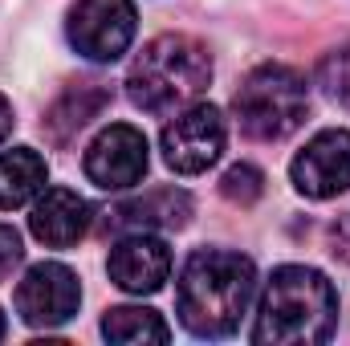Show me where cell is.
I'll return each mask as SVG.
<instances>
[{
  "label": "cell",
  "instance_id": "6da1fadb",
  "mask_svg": "<svg viewBox=\"0 0 350 346\" xmlns=\"http://www.w3.org/2000/svg\"><path fill=\"white\" fill-rule=\"evenodd\" d=\"M253 289H257V269L249 257L228 249H200L179 273L175 289L179 322L196 338H228L249 314Z\"/></svg>",
  "mask_w": 350,
  "mask_h": 346
},
{
  "label": "cell",
  "instance_id": "7a4b0ae2",
  "mask_svg": "<svg viewBox=\"0 0 350 346\" xmlns=\"http://www.w3.org/2000/svg\"><path fill=\"white\" fill-rule=\"evenodd\" d=\"M338 322V293L326 273L310 265L273 269L261 297V314L253 326V343L261 346H314L326 343Z\"/></svg>",
  "mask_w": 350,
  "mask_h": 346
},
{
  "label": "cell",
  "instance_id": "3957f363",
  "mask_svg": "<svg viewBox=\"0 0 350 346\" xmlns=\"http://www.w3.org/2000/svg\"><path fill=\"white\" fill-rule=\"evenodd\" d=\"M212 82V57L196 37L163 33L143 45L126 74V94L147 114H167L175 106H187Z\"/></svg>",
  "mask_w": 350,
  "mask_h": 346
},
{
  "label": "cell",
  "instance_id": "277c9868",
  "mask_svg": "<svg viewBox=\"0 0 350 346\" xmlns=\"http://www.w3.org/2000/svg\"><path fill=\"white\" fill-rule=\"evenodd\" d=\"M232 110H237V122L249 139L277 143L306 122L310 90H306V78L297 70L269 62V66H257L241 82L237 98H232Z\"/></svg>",
  "mask_w": 350,
  "mask_h": 346
},
{
  "label": "cell",
  "instance_id": "5b68a950",
  "mask_svg": "<svg viewBox=\"0 0 350 346\" xmlns=\"http://www.w3.org/2000/svg\"><path fill=\"white\" fill-rule=\"evenodd\" d=\"M135 4L131 0H78L70 8L66 33L70 45L90 62H118L135 41Z\"/></svg>",
  "mask_w": 350,
  "mask_h": 346
},
{
  "label": "cell",
  "instance_id": "8992f818",
  "mask_svg": "<svg viewBox=\"0 0 350 346\" xmlns=\"http://www.w3.org/2000/svg\"><path fill=\"white\" fill-rule=\"evenodd\" d=\"M78 306H82L78 273L57 261L33 265L16 285V314L25 326H37V330H53V326L70 322L78 314Z\"/></svg>",
  "mask_w": 350,
  "mask_h": 346
},
{
  "label": "cell",
  "instance_id": "52a82bcc",
  "mask_svg": "<svg viewBox=\"0 0 350 346\" xmlns=\"http://www.w3.org/2000/svg\"><path fill=\"white\" fill-rule=\"evenodd\" d=\"M224 151V118L216 106H191L163 127V163L179 175L208 172Z\"/></svg>",
  "mask_w": 350,
  "mask_h": 346
},
{
  "label": "cell",
  "instance_id": "ba28073f",
  "mask_svg": "<svg viewBox=\"0 0 350 346\" xmlns=\"http://www.w3.org/2000/svg\"><path fill=\"white\" fill-rule=\"evenodd\" d=\"M147 139L143 131L126 127V122H114L106 127L86 151V175L102 187V191H122V187H135L143 175H147Z\"/></svg>",
  "mask_w": 350,
  "mask_h": 346
},
{
  "label": "cell",
  "instance_id": "9c48e42d",
  "mask_svg": "<svg viewBox=\"0 0 350 346\" xmlns=\"http://www.w3.org/2000/svg\"><path fill=\"white\" fill-rule=\"evenodd\" d=\"M293 187L306 200H330L350 187V131H322L293 159Z\"/></svg>",
  "mask_w": 350,
  "mask_h": 346
},
{
  "label": "cell",
  "instance_id": "30bf717a",
  "mask_svg": "<svg viewBox=\"0 0 350 346\" xmlns=\"http://www.w3.org/2000/svg\"><path fill=\"white\" fill-rule=\"evenodd\" d=\"M106 269L118 289L143 297V293L163 289V281L172 277V249H167V241H159L151 232H131L110 249Z\"/></svg>",
  "mask_w": 350,
  "mask_h": 346
},
{
  "label": "cell",
  "instance_id": "8fae6325",
  "mask_svg": "<svg viewBox=\"0 0 350 346\" xmlns=\"http://www.w3.org/2000/svg\"><path fill=\"white\" fill-rule=\"evenodd\" d=\"M191 220V196L179 187H151L110 208L106 228L114 232H151V228H183Z\"/></svg>",
  "mask_w": 350,
  "mask_h": 346
},
{
  "label": "cell",
  "instance_id": "7c38bea8",
  "mask_svg": "<svg viewBox=\"0 0 350 346\" xmlns=\"http://www.w3.org/2000/svg\"><path fill=\"white\" fill-rule=\"evenodd\" d=\"M29 228L49 249H70L90 232V204L70 187H49L29 216Z\"/></svg>",
  "mask_w": 350,
  "mask_h": 346
},
{
  "label": "cell",
  "instance_id": "4fadbf2b",
  "mask_svg": "<svg viewBox=\"0 0 350 346\" xmlns=\"http://www.w3.org/2000/svg\"><path fill=\"white\" fill-rule=\"evenodd\" d=\"M110 106V90L98 86V82H74V86L66 90L49 110H45V118H41V131H45V139L49 143H57V147H66L82 127H90L102 110Z\"/></svg>",
  "mask_w": 350,
  "mask_h": 346
},
{
  "label": "cell",
  "instance_id": "5bb4252c",
  "mask_svg": "<svg viewBox=\"0 0 350 346\" xmlns=\"http://www.w3.org/2000/svg\"><path fill=\"white\" fill-rule=\"evenodd\" d=\"M45 159L29 147L0 155V208H21L45 187Z\"/></svg>",
  "mask_w": 350,
  "mask_h": 346
},
{
  "label": "cell",
  "instance_id": "9a60e30c",
  "mask_svg": "<svg viewBox=\"0 0 350 346\" xmlns=\"http://www.w3.org/2000/svg\"><path fill=\"white\" fill-rule=\"evenodd\" d=\"M102 334H106L110 343H122V346L167 343V338H172L167 322H163L155 310H143V306H118V310H106V318H102Z\"/></svg>",
  "mask_w": 350,
  "mask_h": 346
},
{
  "label": "cell",
  "instance_id": "2e32d148",
  "mask_svg": "<svg viewBox=\"0 0 350 346\" xmlns=\"http://www.w3.org/2000/svg\"><path fill=\"white\" fill-rule=\"evenodd\" d=\"M220 191H224V200H232V204H241V208H249V204H257L265 191V175L253 168V163H237V168H228L224 179H220Z\"/></svg>",
  "mask_w": 350,
  "mask_h": 346
},
{
  "label": "cell",
  "instance_id": "e0dca14e",
  "mask_svg": "<svg viewBox=\"0 0 350 346\" xmlns=\"http://www.w3.org/2000/svg\"><path fill=\"white\" fill-rule=\"evenodd\" d=\"M318 82H322V90H326L338 106L350 110V45L326 53V62L318 66Z\"/></svg>",
  "mask_w": 350,
  "mask_h": 346
},
{
  "label": "cell",
  "instance_id": "ac0fdd59",
  "mask_svg": "<svg viewBox=\"0 0 350 346\" xmlns=\"http://www.w3.org/2000/svg\"><path fill=\"white\" fill-rule=\"evenodd\" d=\"M25 257V245H21V232L12 228V224H0V281L21 265Z\"/></svg>",
  "mask_w": 350,
  "mask_h": 346
},
{
  "label": "cell",
  "instance_id": "d6986e66",
  "mask_svg": "<svg viewBox=\"0 0 350 346\" xmlns=\"http://www.w3.org/2000/svg\"><path fill=\"white\" fill-rule=\"evenodd\" d=\"M330 241H334V253H338V257H350V212L334 220V228H330Z\"/></svg>",
  "mask_w": 350,
  "mask_h": 346
},
{
  "label": "cell",
  "instance_id": "ffe728a7",
  "mask_svg": "<svg viewBox=\"0 0 350 346\" xmlns=\"http://www.w3.org/2000/svg\"><path fill=\"white\" fill-rule=\"evenodd\" d=\"M8 131H12V106H8V98L0 94V143L8 139Z\"/></svg>",
  "mask_w": 350,
  "mask_h": 346
},
{
  "label": "cell",
  "instance_id": "44dd1931",
  "mask_svg": "<svg viewBox=\"0 0 350 346\" xmlns=\"http://www.w3.org/2000/svg\"><path fill=\"white\" fill-rule=\"evenodd\" d=\"M0 338H4V314H0Z\"/></svg>",
  "mask_w": 350,
  "mask_h": 346
}]
</instances>
